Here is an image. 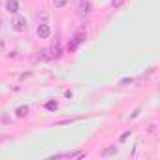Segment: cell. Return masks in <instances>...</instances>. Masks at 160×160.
<instances>
[{
  "label": "cell",
  "instance_id": "cell-1",
  "mask_svg": "<svg viewBox=\"0 0 160 160\" xmlns=\"http://www.w3.org/2000/svg\"><path fill=\"white\" fill-rule=\"evenodd\" d=\"M77 13L85 17L91 13V4H89V0H79V6H77Z\"/></svg>",
  "mask_w": 160,
  "mask_h": 160
},
{
  "label": "cell",
  "instance_id": "cell-2",
  "mask_svg": "<svg viewBox=\"0 0 160 160\" xmlns=\"http://www.w3.org/2000/svg\"><path fill=\"white\" fill-rule=\"evenodd\" d=\"M27 28V19L25 17H17L15 21H13V30L15 32H23Z\"/></svg>",
  "mask_w": 160,
  "mask_h": 160
},
{
  "label": "cell",
  "instance_id": "cell-3",
  "mask_svg": "<svg viewBox=\"0 0 160 160\" xmlns=\"http://www.w3.org/2000/svg\"><path fill=\"white\" fill-rule=\"evenodd\" d=\"M85 38H87V32H85V28H77L75 30V34H73V42L79 45V43H83L85 42Z\"/></svg>",
  "mask_w": 160,
  "mask_h": 160
},
{
  "label": "cell",
  "instance_id": "cell-4",
  "mask_svg": "<svg viewBox=\"0 0 160 160\" xmlns=\"http://www.w3.org/2000/svg\"><path fill=\"white\" fill-rule=\"evenodd\" d=\"M49 34H51L49 25H45V23L38 25V36H40V38H49Z\"/></svg>",
  "mask_w": 160,
  "mask_h": 160
},
{
  "label": "cell",
  "instance_id": "cell-5",
  "mask_svg": "<svg viewBox=\"0 0 160 160\" xmlns=\"http://www.w3.org/2000/svg\"><path fill=\"white\" fill-rule=\"evenodd\" d=\"M6 10L10 13H17L19 12V4H17V0H8L6 2Z\"/></svg>",
  "mask_w": 160,
  "mask_h": 160
},
{
  "label": "cell",
  "instance_id": "cell-6",
  "mask_svg": "<svg viewBox=\"0 0 160 160\" xmlns=\"http://www.w3.org/2000/svg\"><path fill=\"white\" fill-rule=\"evenodd\" d=\"M115 152H117V147H115V145H111V147H106L102 154H104V156H111V154H115Z\"/></svg>",
  "mask_w": 160,
  "mask_h": 160
},
{
  "label": "cell",
  "instance_id": "cell-7",
  "mask_svg": "<svg viewBox=\"0 0 160 160\" xmlns=\"http://www.w3.org/2000/svg\"><path fill=\"white\" fill-rule=\"evenodd\" d=\"M15 113H17V117H25V115L28 113V108H27V106H19Z\"/></svg>",
  "mask_w": 160,
  "mask_h": 160
},
{
  "label": "cell",
  "instance_id": "cell-8",
  "mask_svg": "<svg viewBox=\"0 0 160 160\" xmlns=\"http://www.w3.org/2000/svg\"><path fill=\"white\" fill-rule=\"evenodd\" d=\"M45 108H47L49 111H57V109H58V104L51 100V102H47V104H45Z\"/></svg>",
  "mask_w": 160,
  "mask_h": 160
},
{
  "label": "cell",
  "instance_id": "cell-9",
  "mask_svg": "<svg viewBox=\"0 0 160 160\" xmlns=\"http://www.w3.org/2000/svg\"><path fill=\"white\" fill-rule=\"evenodd\" d=\"M66 2H68V0H53L55 8H64V6H66Z\"/></svg>",
  "mask_w": 160,
  "mask_h": 160
},
{
  "label": "cell",
  "instance_id": "cell-10",
  "mask_svg": "<svg viewBox=\"0 0 160 160\" xmlns=\"http://www.w3.org/2000/svg\"><path fill=\"white\" fill-rule=\"evenodd\" d=\"M122 2H124V0H111V4H113L115 8H119V6H122Z\"/></svg>",
  "mask_w": 160,
  "mask_h": 160
},
{
  "label": "cell",
  "instance_id": "cell-11",
  "mask_svg": "<svg viewBox=\"0 0 160 160\" xmlns=\"http://www.w3.org/2000/svg\"><path fill=\"white\" fill-rule=\"evenodd\" d=\"M4 49V40H0V51Z\"/></svg>",
  "mask_w": 160,
  "mask_h": 160
},
{
  "label": "cell",
  "instance_id": "cell-12",
  "mask_svg": "<svg viewBox=\"0 0 160 160\" xmlns=\"http://www.w3.org/2000/svg\"><path fill=\"white\" fill-rule=\"evenodd\" d=\"M0 27H2V19H0Z\"/></svg>",
  "mask_w": 160,
  "mask_h": 160
}]
</instances>
